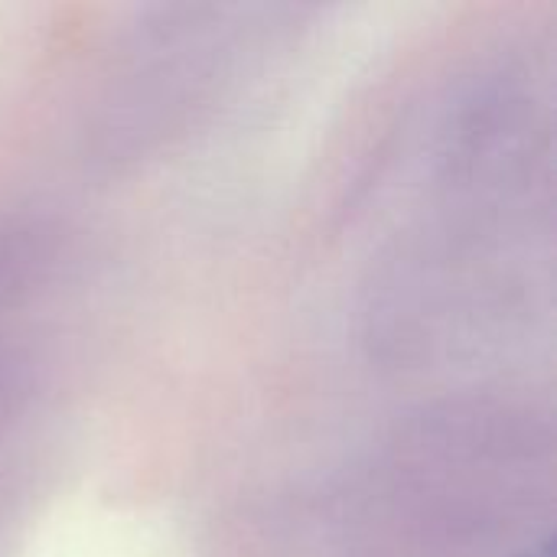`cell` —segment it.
I'll return each mask as SVG.
<instances>
[{"instance_id": "cell-3", "label": "cell", "mask_w": 557, "mask_h": 557, "mask_svg": "<svg viewBox=\"0 0 557 557\" xmlns=\"http://www.w3.org/2000/svg\"><path fill=\"white\" fill-rule=\"evenodd\" d=\"M516 557H555V539H552V532H545L539 542L525 545Z\"/></svg>"}, {"instance_id": "cell-2", "label": "cell", "mask_w": 557, "mask_h": 557, "mask_svg": "<svg viewBox=\"0 0 557 557\" xmlns=\"http://www.w3.org/2000/svg\"><path fill=\"white\" fill-rule=\"evenodd\" d=\"M26 388H29V372H26V366H23L13 352L0 349V424L23 405Z\"/></svg>"}, {"instance_id": "cell-1", "label": "cell", "mask_w": 557, "mask_h": 557, "mask_svg": "<svg viewBox=\"0 0 557 557\" xmlns=\"http://www.w3.org/2000/svg\"><path fill=\"white\" fill-rule=\"evenodd\" d=\"M59 258V235L39 219L0 222V313L36 294Z\"/></svg>"}]
</instances>
